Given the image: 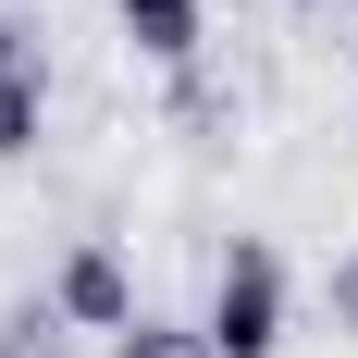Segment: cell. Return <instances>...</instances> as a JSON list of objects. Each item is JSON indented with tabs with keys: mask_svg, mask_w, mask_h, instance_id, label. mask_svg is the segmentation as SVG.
<instances>
[{
	"mask_svg": "<svg viewBox=\"0 0 358 358\" xmlns=\"http://www.w3.org/2000/svg\"><path fill=\"white\" fill-rule=\"evenodd\" d=\"M50 309H62V322H87V334H124V322H136V285H124V248H111V235H87V248L62 259V285H50Z\"/></svg>",
	"mask_w": 358,
	"mask_h": 358,
	"instance_id": "cell-2",
	"label": "cell"
},
{
	"mask_svg": "<svg viewBox=\"0 0 358 358\" xmlns=\"http://www.w3.org/2000/svg\"><path fill=\"white\" fill-rule=\"evenodd\" d=\"M111 358H210V334H198V322H148V309H136V322L111 334Z\"/></svg>",
	"mask_w": 358,
	"mask_h": 358,
	"instance_id": "cell-5",
	"label": "cell"
},
{
	"mask_svg": "<svg viewBox=\"0 0 358 358\" xmlns=\"http://www.w3.org/2000/svg\"><path fill=\"white\" fill-rule=\"evenodd\" d=\"M210 358H272L285 346V259L259 248V235H235L222 248V272H210Z\"/></svg>",
	"mask_w": 358,
	"mask_h": 358,
	"instance_id": "cell-1",
	"label": "cell"
},
{
	"mask_svg": "<svg viewBox=\"0 0 358 358\" xmlns=\"http://www.w3.org/2000/svg\"><path fill=\"white\" fill-rule=\"evenodd\" d=\"M124 37H136L148 62H185L198 50V0H124Z\"/></svg>",
	"mask_w": 358,
	"mask_h": 358,
	"instance_id": "cell-4",
	"label": "cell"
},
{
	"mask_svg": "<svg viewBox=\"0 0 358 358\" xmlns=\"http://www.w3.org/2000/svg\"><path fill=\"white\" fill-rule=\"evenodd\" d=\"M37 124H50V74H37V25L0 13V161H25Z\"/></svg>",
	"mask_w": 358,
	"mask_h": 358,
	"instance_id": "cell-3",
	"label": "cell"
}]
</instances>
